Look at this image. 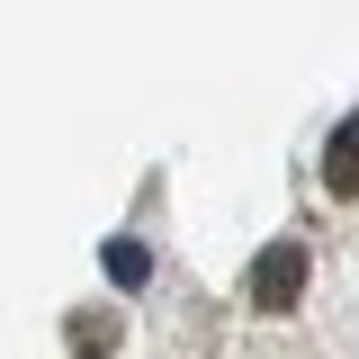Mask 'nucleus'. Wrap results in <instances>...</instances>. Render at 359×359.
<instances>
[{
    "label": "nucleus",
    "mask_w": 359,
    "mask_h": 359,
    "mask_svg": "<svg viewBox=\"0 0 359 359\" xmlns=\"http://www.w3.org/2000/svg\"><path fill=\"white\" fill-rule=\"evenodd\" d=\"M306 269H314L306 243H269L261 261H252V278H243V297H252L261 314H287L297 297H306Z\"/></svg>",
    "instance_id": "f257e3e1"
},
{
    "label": "nucleus",
    "mask_w": 359,
    "mask_h": 359,
    "mask_svg": "<svg viewBox=\"0 0 359 359\" xmlns=\"http://www.w3.org/2000/svg\"><path fill=\"white\" fill-rule=\"evenodd\" d=\"M117 332H126V323H117L108 306H72V314H63V351H72V359H108Z\"/></svg>",
    "instance_id": "f03ea898"
},
{
    "label": "nucleus",
    "mask_w": 359,
    "mask_h": 359,
    "mask_svg": "<svg viewBox=\"0 0 359 359\" xmlns=\"http://www.w3.org/2000/svg\"><path fill=\"white\" fill-rule=\"evenodd\" d=\"M323 180H332L341 198H359V108L332 126V144H323Z\"/></svg>",
    "instance_id": "7ed1b4c3"
},
{
    "label": "nucleus",
    "mask_w": 359,
    "mask_h": 359,
    "mask_svg": "<svg viewBox=\"0 0 359 359\" xmlns=\"http://www.w3.org/2000/svg\"><path fill=\"white\" fill-rule=\"evenodd\" d=\"M108 269H117L126 287H144V278H153V252H144L135 233H117V243H108Z\"/></svg>",
    "instance_id": "20e7f679"
}]
</instances>
